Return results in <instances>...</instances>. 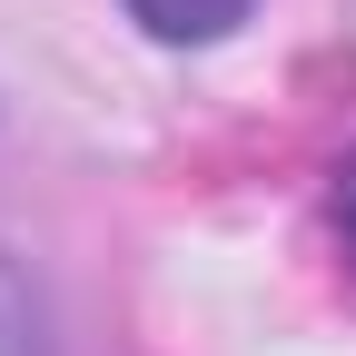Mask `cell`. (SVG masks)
Wrapping results in <instances>:
<instances>
[{
    "instance_id": "3",
    "label": "cell",
    "mask_w": 356,
    "mask_h": 356,
    "mask_svg": "<svg viewBox=\"0 0 356 356\" xmlns=\"http://www.w3.org/2000/svg\"><path fill=\"white\" fill-rule=\"evenodd\" d=\"M337 228H346V248H356V168L337 178Z\"/></svg>"
},
{
    "instance_id": "1",
    "label": "cell",
    "mask_w": 356,
    "mask_h": 356,
    "mask_svg": "<svg viewBox=\"0 0 356 356\" xmlns=\"http://www.w3.org/2000/svg\"><path fill=\"white\" fill-rule=\"evenodd\" d=\"M257 0H129V20H139L159 50H208V40H228Z\"/></svg>"
},
{
    "instance_id": "2",
    "label": "cell",
    "mask_w": 356,
    "mask_h": 356,
    "mask_svg": "<svg viewBox=\"0 0 356 356\" xmlns=\"http://www.w3.org/2000/svg\"><path fill=\"white\" fill-rule=\"evenodd\" d=\"M0 356H60V327H50V297L20 277V257H0Z\"/></svg>"
}]
</instances>
